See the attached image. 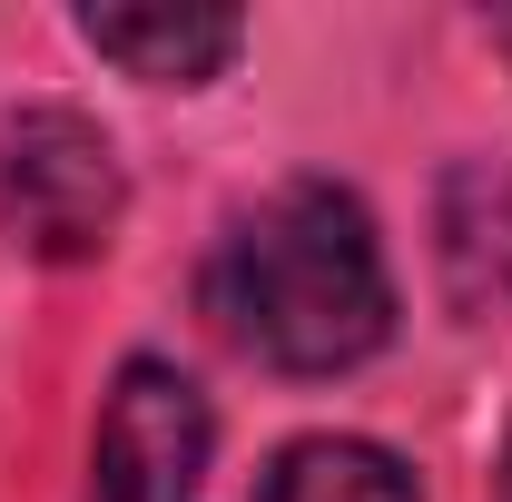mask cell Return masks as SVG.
Here are the masks:
<instances>
[{"mask_svg":"<svg viewBox=\"0 0 512 502\" xmlns=\"http://www.w3.org/2000/svg\"><path fill=\"white\" fill-rule=\"evenodd\" d=\"M493 40H503V60H512V10H503V20H493Z\"/></svg>","mask_w":512,"mask_h":502,"instance_id":"7","label":"cell"},{"mask_svg":"<svg viewBox=\"0 0 512 502\" xmlns=\"http://www.w3.org/2000/svg\"><path fill=\"white\" fill-rule=\"evenodd\" d=\"M434 266H444L453 315H503L512 306V168L503 158H453L434 188Z\"/></svg>","mask_w":512,"mask_h":502,"instance_id":"4","label":"cell"},{"mask_svg":"<svg viewBox=\"0 0 512 502\" xmlns=\"http://www.w3.org/2000/svg\"><path fill=\"white\" fill-rule=\"evenodd\" d=\"M197 296L217 335L276 365V375H345L394 335V276H384L365 197L335 178H286L217 237Z\"/></svg>","mask_w":512,"mask_h":502,"instance_id":"1","label":"cell"},{"mask_svg":"<svg viewBox=\"0 0 512 502\" xmlns=\"http://www.w3.org/2000/svg\"><path fill=\"white\" fill-rule=\"evenodd\" d=\"M256 502H424L414 493V473L365 434H306L286 443L276 463H266V483Z\"/></svg>","mask_w":512,"mask_h":502,"instance_id":"6","label":"cell"},{"mask_svg":"<svg viewBox=\"0 0 512 502\" xmlns=\"http://www.w3.org/2000/svg\"><path fill=\"white\" fill-rule=\"evenodd\" d=\"M119 217H128V168L89 109L30 99L0 119V237L20 256L79 266L119 237Z\"/></svg>","mask_w":512,"mask_h":502,"instance_id":"2","label":"cell"},{"mask_svg":"<svg viewBox=\"0 0 512 502\" xmlns=\"http://www.w3.org/2000/svg\"><path fill=\"white\" fill-rule=\"evenodd\" d=\"M79 40L109 69L148 79V89H197V79H217V69L237 60L247 20L237 10H89Z\"/></svg>","mask_w":512,"mask_h":502,"instance_id":"5","label":"cell"},{"mask_svg":"<svg viewBox=\"0 0 512 502\" xmlns=\"http://www.w3.org/2000/svg\"><path fill=\"white\" fill-rule=\"evenodd\" d=\"M207 394L158 355H128L99 404V443H89V502H197L207 483Z\"/></svg>","mask_w":512,"mask_h":502,"instance_id":"3","label":"cell"}]
</instances>
